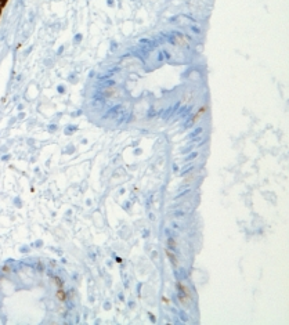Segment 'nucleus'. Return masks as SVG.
<instances>
[{
    "instance_id": "obj_5",
    "label": "nucleus",
    "mask_w": 289,
    "mask_h": 325,
    "mask_svg": "<svg viewBox=\"0 0 289 325\" xmlns=\"http://www.w3.org/2000/svg\"><path fill=\"white\" fill-rule=\"evenodd\" d=\"M198 155H199V154L197 152V151H194V152H191V154H190V155H188V156H187V158H185V160H187V162H190V160H194V159H195V158H197V156H198Z\"/></svg>"
},
{
    "instance_id": "obj_6",
    "label": "nucleus",
    "mask_w": 289,
    "mask_h": 325,
    "mask_svg": "<svg viewBox=\"0 0 289 325\" xmlns=\"http://www.w3.org/2000/svg\"><path fill=\"white\" fill-rule=\"evenodd\" d=\"M190 192H191V190H190V188H187L185 191H183V192H180V194H178V195H176V197H174V199H176V201H177V199H180V198H183V197H184V195H187V194H190Z\"/></svg>"
},
{
    "instance_id": "obj_1",
    "label": "nucleus",
    "mask_w": 289,
    "mask_h": 325,
    "mask_svg": "<svg viewBox=\"0 0 289 325\" xmlns=\"http://www.w3.org/2000/svg\"><path fill=\"white\" fill-rule=\"evenodd\" d=\"M174 275H176V278H177L178 281L185 280V278H187V274H185L184 269H178V271H174Z\"/></svg>"
},
{
    "instance_id": "obj_8",
    "label": "nucleus",
    "mask_w": 289,
    "mask_h": 325,
    "mask_svg": "<svg viewBox=\"0 0 289 325\" xmlns=\"http://www.w3.org/2000/svg\"><path fill=\"white\" fill-rule=\"evenodd\" d=\"M192 170H194V166H190V167H187V169H185V170H184V172H183V173H181V176H183V177H184L185 175H188V173H191V172H192Z\"/></svg>"
},
{
    "instance_id": "obj_2",
    "label": "nucleus",
    "mask_w": 289,
    "mask_h": 325,
    "mask_svg": "<svg viewBox=\"0 0 289 325\" xmlns=\"http://www.w3.org/2000/svg\"><path fill=\"white\" fill-rule=\"evenodd\" d=\"M168 249L176 250V241L173 237H168Z\"/></svg>"
},
{
    "instance_id": "obj_7",
    "label": "nucleus",
    "mask_w": 289,
    "mask_h": 325,
    "mask_svg": "<svg viewBox=\"0 0 289 325\" xmlns=\"http://www.w3.org/2000/svg\"><path fill=\"white\" fill-rule=\"evenodd\" d=\"M185 214H187V212H184V210H176V212L173 213V216L174 217H184Z\"/></svg>"
},
{
    "instance_id": "obj_9",
    "label": "nucleus",
    "mask_w": 289,
    "mask_h": 325,
    "mask_svg": "<svg viewBox=\"0 0 289 325\" xmlns=\"http://www.w3.org/2000/svg\"><path fill=\"white\" fill-rule=\"evenodd\" d=\"M165 234H166V235H168V237H172V230L166 228V230H165Z\"/></svg>"
},
{
    "instance_id": "obj_3",
    "label": "nucleus",
    "mask_w": 289,
    "mask_h": 325,
    "mask_svg": "<svg viewBox=\"0 0 289 325\" xmlns=\"http://www.w3.org/2000/svg\"><path fill=\"white\" fill-rule=\"evenodd\" d=\"M166 253H168L169 259L172 260V263H173V264H177V259H176V257H174V253H173V250L168 249V250H166Z\"/></svg>"
},
{
    "instance_id": "obj_10",
    "label": "nucleus",
    "mask_w": 289,
    "mask_h": 325,
    "mask_svg": "<svg viewBox=\"0 0 289 325\" xmlns=\"http://www.w3.org/2000/svg\"><path fill=\"white\" fill-rule=\"evenodd\" d=\"M173 228H177V230H180V228H181V227H180V226H178V224H177V223H173Z\"/></svg>"
},
{
    "instance_id": "obj_4",
    "label": "nucleus",
    "mask_w": 289,
    "mask_h": 325,
    "mask_svg": "<svg viewBox=\"0 0 289 325\" xmlns=\"http://www.w3.org/2000/svg\"><path fill=\"white\" fill-rule=\"evenodd\" d=\"M201 133H202V127H198V129H195L194 132H192V133H191V134L188 136V137H190V139H194V137L199 136V134H201Z\"/></svg>"
}]
</instances>
